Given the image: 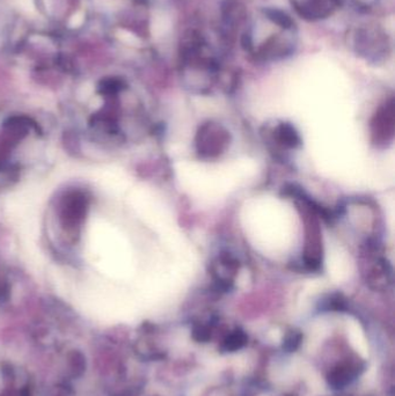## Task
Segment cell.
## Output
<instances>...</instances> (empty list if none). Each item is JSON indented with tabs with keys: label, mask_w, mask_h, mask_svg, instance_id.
I'll return each instance as SVG.
<instances>
[{
	"label": "cell",
	"mask_w": 395,
	"mask_h": 396,
	"mask_svg": "<svg viewBox=\"0 0 395 396\" xmlns=\"http://www.w3.org/2000/svg\"><path fill=\"white\" fill-rule=\"evenodd\" d=\"M230 141L231 136L222 124L204 123L197 131L196 151L202 159H215L225 152Z\"/></svg>",
	"instance_id": "6da1fadb"
},
{
	"label": "cell",
	"mask_w": 395,
	"mask_h": 396,
	"mask_svg": "<svg viewBox=\"0 0 395 396\" xmlns=\"http://www.w3.org/2000/svg\"><path fill=\"white\" fill-rule=\"evenodd\" d=\"M301 200V205L304 208L303 218L305 223V249L304 262L305 266L311 270L320 269L322 262V239L321 230L317 223L314 208H307L305 201Z\"/></svg>",
	"instance_id": "7a4b0ae2"
},
{
	"label": "cell",
	"mask_w": 395,
	"mask_h": 396,
	"mask_svg": "<svg viewBox=\"0 0 395 396\" xmlns=\"http://www.w3.org/2000/svg\"><path fill=\"white\" fill-rule=\"evenodd\" d=\"M373 141L378 144H384L393 137L394 132V108L393 103L385 104L374 115L372 121Z\"/></svg>",
	"instance_id": "3957f363"
},
{
	"label": "cell",
	"mask_w": 395,
	"mask_h": 396,
	"mask_svg": "<svg viewBox=\"0 0 395 396\" xmlns=\"http://www.w3.org/2000/svg\"><path fill=\"white\" fill-rule=\"evenodd\" d=\"M238 263L231 255H222L212 264V276L222 287H228L234 281Z\"/></svg>",
	"instance_id": "277c9868"
},
{
	"label": "cell",
	"mask_w": 395,
	"mask_h": 396,
	"mask_svg": "<svg viewBox=\"0 0 395 396\" xmlns=\"http://www.w3.org/2000/svg\"><path fill=\"white\" fill-rule=\"evenodd\" d=\"M274 137L282 146L294 149L300 144V137L294 127L289 123H282L274 131Z\"/></svg>",
	"instance_id": "5b68a950"
},
{
	"label": "cell",
	"mask_w": 395,
	"mask_h": 396,
	"mask_svg": "<svg viewBox=\"0 0 395 396\" xmlns=\"http://www.w3.org/2000/svg\"><path fill=\"white\" fill-rule=\"evenodd\" d=\"M356 375H357L356 370H351L349 367H340L338 370L333 371L329 375V385L336 388V389H340V388L346 387L348 383H350Z\"/></svg>",
	"instance_id": "8992f818"
},
{
	"label": "cell",
	"mask_w": 395,
	"mask_h": 396,
	"mask_svg": "<svg viewBox=\"0 0 395 396\" xmlns=\"http://www.w3.org/2000/svg\"><path fill=\"white\" fill-rule=\"evenodd\" d=\"M247 343V335L242 330H234L223 342L222 349L226 352H234L243 348Z\"/></svg>",
	"instance_id": "52a82bcc"
},
{
	"label": "cell",
	"mask_w": 395,
	"mask_h": 396,
	"mask_svg": "<svg viewBox=\"0 0 395 396\" xmlns=\"http://www.w3.org/2000/svg\"><path fill=\"white\" fill-rule=\"evenodd\" d=\"M266 13L270 20L274 21L276 25L283 27V28H291L292 20L284 12L278 10H268Z\"/></svg>",
	"instance_id": "ba28073f"
},
{
	"label": "cell",
	"mask_w": 395,
	"mask_h": 396,
	"mask_svg": "<svg viewBox=\"0 0 395 396\" xmlns=\"http://www.w3.org/2000/svg\"><path fill=\"white\" fill-rule=\"evenodd\" d=\"M301 341H303V335L300 333L291 332L285 337L284 343H283V349L288 352L296 351L300 347Z\"/></svg>",
	"instance_id": "9c48e42d"
},
{
	"label": "cell",
	"mask_w": 395,
	"mask_h": 396,
	"mask_svg": "<svg viewBox=\"0 0 395 396\" xmlns=\"http://www.w3.org/2000/svg\"><path fill=\"white\" fill-rule=\"evenodd\" d=\"M192 337L197 342H208L211 337L210 329L205 325H197L192 330Z\"/></svg>",
	"instance_id": "30bf717a"
},
{
	"label": "cell",
	"mask_w": 395,
	"mask_h": 396,
	"mask_svg": "<svg viewBox=\"0 0 395 396\" xmlns=\"http://www.w3.org/2000/svg\"><path fill=\"white\" fill-rule=\"evenodd\" d=\"M85 21V14L84 12H77L72 15L71 18H70V21H69V26L71 27V28H79V27L83 26V23Z\"/></svg>",
	"instance_id": "8fae6325"
},
{
	"label": "cell",
	"mask_w": 395,
	"mask_h": 396,
	"mask_svg": "<svg viewBox=\"0 0 395 396\" xmlns=\"http://www.w3.org/2000/svg\"><path fill=\"white\" fill-rule=\"evenodd\" d=\"M17 2V5L19 9L25 13H33L35 12V5H34V0H15Z\"/></svg>",
	"instance_id": "7c38bea8"
}]
</instances>
